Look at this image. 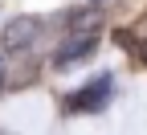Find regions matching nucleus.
<instances>
[{
    "label": "nucleus",
    "instance_id": "f257e3e1",
    "mask_svg": "<svg viewBox=\"0 0 147 135\" xmlns=\"http://www.w3.org/2000/svg\"><path fill=\"white\" fill-rule=\"evenodd\" d=\"M98 25H102V16H98V8H90V12H82L78 21H74L69 37L61 41V49L53 53V66H57V70H65V66H74V62H78V57H86L90 49L98 45Z\"/></svg>",
    "mask_w": 147,
    "mask_h": 135
},
{
    "label": "nucleus",
    "instance_id": "f03ea898",
    "mask_svg": "<svg viewBox=\"0 0 147 135\" xmlns=\"http://www.w3.org/2000/svg\"><path fill=\"white\" fill-rule=\"evenodd\" d=\"M37 37H41V21L37 16H12V21L4 25V33H0V49L4 53H21L29 49Z\"/></svg>",
    "mask_w": 147,
    "mask_h": 135
},
{
    "label": "nucleus",
    "instance_id": "7ed1b4c3",
    "mask_svg": "<svg viewBox=\"0 0 147 135\" xmlns=\"http://www.w3.org/2000/svg\"><path fill=\"white\" fill-rule=\"evenodd\" d=\"M106 90H110L106 78L94 82V86H86V90H82V98H74V107H78V111H98V107L106 102Z\"/></svg>",
    "mask_w": 147,
    "mask_h": 135
}]
</instances>
